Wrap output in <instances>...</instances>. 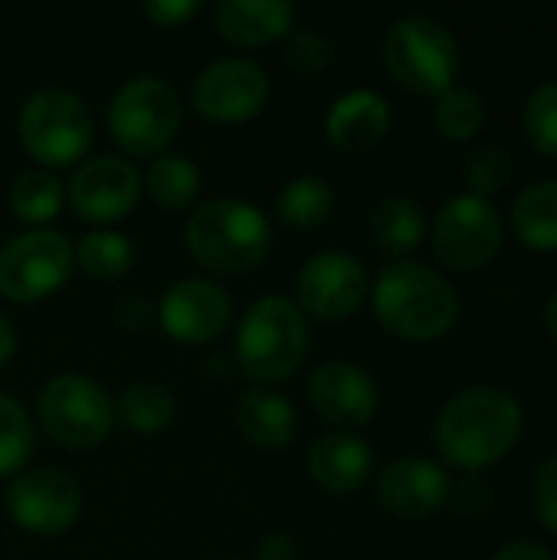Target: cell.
I'll return each mask as SVG.
<instances>
[{
  "mask_svg": "<svg viewBox=\"0 0 557 560\" xmlns=\"http://www.w3.org/2000/svg\"><path fill=\"white\" fill-rule=\"evenodd\" d=\"M522 407L502 387H469L456 394L433 430L440 456L456 469H483L509 456L522 436Z\"/></svg>",
  "mask_w": 557,
  "mask_h": 560,
  "instance_id": "1",
  "label": "cell"
},
{
  "mask_svg": "<svg viewBox=\"0 0 557 560\" xmlns=\"http://www.w3.org/2000/svg\"><path fill=\"white\" fill-rule=\"evenodd\" d=\"M374 312L394 335L407 341H433L456 325L460 299L437 269L394 262L374 282Z\"/></svg>",
  "mask_w": 557,
  "mask_h": 560,
  "instance_id": "2",
  "label": "cell"
},
{
  "mask_svg": "<svg viewBox=\"0 0 557 560\" xmlns=\"http://www.w3.org/2000/svg\"><path fill=\"white\" fill-rule=\"evenodd\" d=\"M269 243V220L246 200H210L187 220V246L194 259L223 276L256 269L266 259Z\"/></svg>",
  "mask_w": 557,
  "mask_h": 560,
  "instance_id": "3",
  "label": "cell"
},
{
  "mask_svg": "<svg viewBox=\"0 0 557 560\" xmlns=\"http://www.w3.org/2000/svg\"><path fill=\"white\" fill-rule=\"evenodd\" d=\"M309 354V325L299 305L282 295H266L250 305L236 331V358L253 381H286Z\"/></svg>",
  "mask_w": 557,
  "mask_h": 560,
  "instance_id": "4",
  "label": "cell"
},
{
  "mask_svg": "<svg viewBox=\"0 0 557 560\" xmlns=\"http://www.w3.org/2000/svg\"><path fill=\"white\" fill-rule=\"evenodd\" d=\"M384 59L391 75L420 95H443L453 89L460 69L456 36L433 16L414 13L391 26L384 39Z\"/></svg>",
  "mask_w": 557,
  "mask_h": 560,
  "instance_id": "5",
  "label": "cell"
},
{
  "mask_svg": "<svg viewBox=\"0 0 557 560\" xmlns=\"http://www.w3.org/2000/svg\"><path fill=\"white\" fill-rule=\"evenodd\" d=\"M16 131L43 167H69L92 144V115L76 92L43 89L26 98Z\"/></svg>",
  "mask_w": 557,
  "mask_h": 560,
  "instance_id": "6",
  "label": "cell"
},
{
  "mask_svg": "<svg viewBox=\"0 0 557 560\" xmlns=\"http://www.w3.org/2000/svg\"><path fill=\"white\" fill-rule=\"evenodd\" d=\"M181 128L177 92L154 79H128L108 105V131L131 154H158Z\"/></svg>",
  "mask_w": 557,
  "mask_h": 560,
  "instance_id": "7",
  "label": "cell"
},
{
  "mask_svg": "<svg viewBox=\"0 0 557 560\" xmlns=\"http://www.w3.org/2000/svg\"><path fill=\"white\" fill-rule=\"evenodd\" d=\"M36 407H39V420H43L46 433L69 450L98 446L115 423L108 394L95 381L79 377V374L53 377L39 390Z\"/></svg>",
  "mask_w": 557,
  "mask_h": 560,
  "instance_id": "8",
  "label": "cell"
},
{
  "mask_svg": "<svg viewBox=\"0 0 557 560\" xmlns=\"http://www.w3.org/2000/svg\"><path fill=\"white\" fill-rule=\"evenodd\" d=\"M72 272V246L56 230H30L0 249V295L13 302H39L53 295Z\"/></svg>",
  "mask_w": 557,
  "mask_h": 560,
  "instance_id": "9",
  "label": "cell"
},
{
  "mask_svg": "<svg viewBox=\"0 0 557 560\" xmlns=\"http://www.w3.org/2000/svg\"><path fill=\"white\" fill-rule=\"evenodd\" d=\"M433 246L450 269H483L502 249V220L489 200L476 194H460L446 200L437 213Z\"/></svg>",
  "mask_w": 557,
  "mask_h": 560,
  "instance_id": "10",
  "label": "cell"
},
{
  "mask_svg": "<svg viewBox=\"0 0 557 560\" xmlns=\"http://www.w3.org/2000/svg\"><path fill=\"white\" fill-rule=\"evenodd\" d=\"M269 98V75L253 59L227 56L200 69L190 89L194 108L210 121L253 118Z\"/></svg>",
  "mask_w": 557,
  "mask_h": 560,
  "instance_id": "11",
  "label": "cell"
},
{
  "mask_svg": "<svg viewBox=\"0 0 557 560\" xmlns=\"http://www.w3.org/2000/svg\"><path fill=\"white\" fill-rule=\"evenodd\" d=\"M295 289L309 315L322 322H341L351 318L368 299V272L351 253L328 249L302 266Z\"/></svg>",
  "mask_w": 557,
  "mask_h": 560,
  "instance_id": "12",
  "label": "cell"
},
{
  "mask_svg": "<svg viewBox=\"0 0 557 560\" xmlns=\"http://www.w3.org/2000/svg\"><path fill=\"white\" fill-rule=\"evenodd\" d=\"M7 509L23 532L59 535L76 525L82 512V495L69 476L56 469H30L13 479L7 492Z\"/></svg>",
  "mask_w": 557,
  "mask_h": 560,
  "instance_id": "13",
  "label": "cell"
},
{
  "mask_svg": "<svg viewBox=\"0 0 557 560\" xmlns=\"http://www.w3.org/2000/svg\"><path fill=\"white\" fill-rule=\"evenodd\" d=\"M141 177L125 158H92L69 180V203L89 223H112L128 217L138 203Z\"/></svg>",
  "mask_w": 557,
  "mask_h": 560,
  "instance_id": "14",
  "label": "cell"
},
{
  "mask_svg": "<svg viewBox=\"0 0 557 560\" xmlns=\"http://www.w3.org/2000/svg\"><path fill=\"white\" fill-rule=\"evenodd\" d=\"M158 315L174 341L204 345L230 325V295L207 279H181L164 292Z\"/></svg>",
  "mask_w": 557,
  "mask_h": 560,
  "instance_id": "15",
  "label": "cell"
},
{
  "mask_svg": "<svg viewBox=\"0 0 557 560\" xmlns=\"http://www.w3.org/2000/svg\"><path fill=\"white\" fill-rule=\"evenodd\" d=\"M312 407L335 427H364L378 413V384L348 361H328L309 377Z\"/></svg>",
  "mask_w": 557,
  "mask_h": 560,
  "instance_id": "16",
  "label": "cell"
},
{
  "mask_svg": "<svg viewBox=\"0 0 557 560\" xmlns=\"http://www.w3.org/2000/svg\"><path fill=\"white\" fill-rule=\"evenodd\" d=\"M450 492H453V486H450V476L443 472V466L420 459V456L391 463L378 482V495H381L384 509L401 518H427V515L440 512L450 502Z\"/></svg>",
  "mask_w": 557,
  "mask_h": 560,
  "instance_id": "17",
  "label": "cell"
},
{
  "mask_svg": "<svg viewBox=\"0 0 557 560\" xmlns=\"http://www.w3.org/2000/svg\"><path fill=\"white\" fill-rule=\"evenodd\" d=\"M387 128H391V108L371 89L345 92L325 118L328 141L341 151H371L387 135Z\"/></svg>",
  "mask_w": 557,
  "mask_h": 560,
  "instance_id": "18",
  "label": "cell"
},
{
  "mask_svg": "<svg viewBox=\"0 0 557 560\" xmlns=\"http://www.w3.org/2000/svg\"><path fill=\"white\" fill-rule=\"evenodd\" d=\"M217 30L240 46H266L292 33L295 7L282 0H223L213 10Z\"/></svg>",
  "mask_w": 557,
  "mask_h": 560,
  "instance_id": "19",
  "label": "cell"
},
{
  "mask_svg": "<svg viewBox=\"0 0 557 560\" xmlns=\"http://www.w3.org/2000/svg\"><path fill=\"white\" fill-rule=\"evenodd\" d=\"M371 446L355 433H328L309 450V472L328 492H351L371 472Z\"/></svg>",
  "mask_w": 557,
  "mask_h": 560,
  "instance_id": "20",
  "label": "cell"
},
{
  "mask_svg": "<svg viewBox=\"0 0 557 560\" xmlns=\"http://www.w3.org/2000/svg\"><path fill=\"white\" fill-rule=\"evenodd\" d=\"M240 433L263 446V450H282L295 436V407L272 390H246L240 394L233 407Z\"/></svg>",
  "mask_w": 557,
  "mask_h": 560,
  "instance_id": "21",
  "label": "cell"
},
{
  "mask_svg": "<svg viewBox=\"0 0 557 560\" xmlns=\"http://www.w3.org/2000/svg\"><path fill=\"white\" fill-rule=\"evenodd\" d=\"M512 230L532 249H557V177L529 184L512 203Z\"/></svg>",
  "mask_w": 557,
  "mask_h": 560,
  "instance_id": "22",
  "label": "cell"
},
{
  "mask_svg": "<svg viewBox=\"0 0 557 560\" xmlns=\"http://www.w3.org/2000/svg\"><path fill=\"white\" fill-rule=\"evenodd\" d=\"M371 236L391 256H407L423 240V213L410 197H384L371 213Z\"/></svg>",
  "mask_w": 557,
  "mask_h": 560,
  "instance_id": "23",
  "label": "cell"
},
{
  "mask_svg": "<svg viewBox=\"0 0 557 560\" xmlns=\"http://www.w3.org/2000/svg\"><path fill=\"white\" fill-rule=\"evenodd\" d=\"M332 207H335L332 184L318 174H302L282 187L276 210H279V220L289 226H318L328 220Z\"/></svg>",
  "mask_w": 557,
  "mask_h": 560,
  "instance_id": "24",
  "label": "cell"
},
{
  "mask_svg": "<svg viewBox=\"0 0 557 560\" xmlns=\"http://www.w3.org/2000/svg\"><path fill=\"white\" fill-rule=\"evenodd\" d=\"M10 207L26 223H46L62 207V180L46 167L23 171L10 187Z\"/></svg>",
  "mask_w": 557,
  "mask_h": 560,
  "instance_id": "25",
  "label": "cell"
},
{
  "mask_svg": "<svg viewBox=\"0 0 557 560\" xmlns=\"http://www.w3.org/2000/svg\"><path fill=\"white\" fill-rule=\"evenodd\" d=\"M118 420L135 433H158L174 420V397L151 381L131 384L118 397Z\"/></svg>",
  "mask_w": 557,
  "mask_h": 560,
  "instance_id": "26",
  "label": "cell"
},
{
  "mask_svg": "<svg viewBox=\"0 0 557 560\" xmlns=\"http://www.w3.org/2000/svg\"><path fill=\"white\" fill-rule=\"evenodd\" d=\"M197 187H200V171L184 154H161L148 167V190L167 210L187 207L197 197Z\"/></svg>",
  "mask_w": 557,
  "mask_h": 560,
  "instance_id": "27",
  "label": "cell"
},
{
  "mask_svg": "<svg viewBox=\"0 0 557 560\" xmlns=\"http://www.w3.org/2000/svg\"><path fill=\"white\" fill-rule=\"evenodd\" d=\"M76 259L98 279H118L131 269V243L115 230H92L79 240Z\"/></svg>",
  "mask_w": 557,
  "mask_h": 560,
  "instance_id": "28",
  "label": "cell"
},
{
  "mask_svg": "<svg viewBox=\"0 0 557 560\" xmlns=\"http://www.w3.org/2000/svg\"><path fill=\"white\" fill-rule=\"evenodd\" d=\"M433 121H437V128L446 138L466 141V138L483 131V125H486V102L473 89H446L440 95L437 108H433Z\"/></svg>",
  "mask_w": 557,
  "mask_h": 560,
  "instance_id": "29",
  "label": "cell"
},
{
  "mask_svg": "<svg viewBox=\"0 0 557 560\" xmlns=\"http://www.w3.org/2000/svg\"><path fill=\"white\" fill-rule=\"evenodd\" d=\"M33 453V427L26 410L0 394V476L20 472Z\"/></svg>",
  "mask_w": 557,
  "mask_h": 560,
  "instance_id": "30",
  "label": "cell"
},
{
  "mask_svg": "<svg viewBox=\"0 0 557 560\" xmlns=\"http://www.w3.org/2000/svg\"><path fill=\"white\" fill-rule=\"evenodd\" d=\"M525 135L542 154L557 158V82H545L529 95Z\"/></svg>",
  "mask_w": 557,
  "mask_h": 560,
  "instance_id": "31",
  "label": "cell"
},
{
  "mask_svg": "<svg viewBox=\"0 0 557 560\" xmlns=\"http://www.w3.org/2000/svg\"><path fill=\"white\" fill-rule=\"evenodd\" d=\"M515 174V164H512V154L499 144H483L479 151L469 154L466 161V180L473 187L476 197H489V194H499Z\"/></svg>",
  "mask_w": 557,
  "mask_h": 560,
  "instance_id": "32",
  "label": "cell"
},
{
  "mask_svg": "<svg viewBox=\"0 0 557 560\" xmlns=\"http://www.w3.org/2000/svg\"><path fill=\"white\" fill-rule=\"evenodd\" d=\"M332 59V46L322 33L315 30H292L286 39V62L305 75L322 72Z\"/></svg>",
  "mask_w": 557,
  "mask_h": 560,
  "instance_id": "33",
  "label": "cell"
},
{
  "mask_svg": "<svg viewBox=\"0 0 557 560\" xmlns=\"http://www.w3.org/2000/svg\"><path fill=\"white\" fill-rule=\"evenodd\" d=\"M535 512L542 525L557 535V456L542 463L535 472Z\"/></svg>",
  "mask_w": 557,
  "mask_h": 560,
  "instance_id": "34",
  "label": "cell"
},
{
  "mask_svg": "<svg viewBox=\"0 0 557 560\" xmlns=\"http://www.w3.org/2000/svg\"><path fill=\"white\" fill-rule=\"evenodd\" d=\"M144 13L167 30H177L184 23H190L200 13V0H151L144 3Z\"/></svg>",
  "mask_w": 557,
  "mask_h": 560,
  "instance_id": "35",
  "label": "cell"
},
{
  "mask_svg": "<svg viewBox=\"0 0 557 560\" xmlns=\"http://www.w3.org/2000/svg\"><path fill=\"white\" fill-rule=\"evenodd\" d=\"M450 499L463 515H479L489 505V489L483 482H476V479H466L456 492H450Z\"/></svg>",
  "mask_w": 557,
  "mask_h": 560,
  "instance_id": "36",
  "label": "cell"
},
{
  "mask_svg": "<svg viewBox=\"0 0 557 560\" xmlns=\"http://www.w3.org/2000/svg\"><path fill=\"white\" fill-rule=\"evenodd\" d=\"M295 558V541L286 532H269L256 545V560H292Z\"/></svg>",
  "mask_w": 557,
  "mask_h": 560,
  "instance_id": "37",
  "label": "cell"
},
{
  "mask_svg": "<svg viewBox=\"0 0 557 560\" xmlns=\"http://www.w3.org/2000/svg\"><path fill=\"white\" fill-rule=\"evenodd\" d=\"M492 560H555L542 545H535V541H512V545H506L499 555Z\"/></svg>",
  "mask_w": 557,
  "mask_h": 560,
  "instance_id": "38",
  "label": "cell"
},
{
  "mask_svg": "<svg viewBox=\"0 0 557 560\" xmlns=\"http://www.w3.org/2000/svg\"><path fill=\"white\" fill-rule=\"evenodd\" d=\"M13 348H16V335H13V325L0 315V364H7L10 361V354H13Z\"/></svg>",
  "mask_w": 557,
  "mask_h": 560,
  "instance_id": "39",
  "label": "cell"
},
{
  "mask_svg": "<svg viewBox=\"0 0 557 560\" xmlns=\"http://www.w3.org/2000/svg\"><path fill=\"white\" fill-rule=\"evenodd\" d=\"M545 322H548V331H552V338L557 341V292L548 299V308H545Z\"/></svg>",
  "mask_w": 557,
  "mask_h": 560,
  "instance_id": "40",
  "label": "cell"
}]
</instances>
